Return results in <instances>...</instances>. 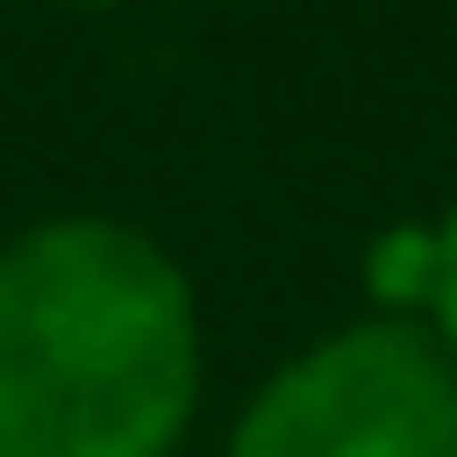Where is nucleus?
<instances>
[{
  "instance_id": "nucleus-5",
  "label": "nucleus",
  "mask_w": 457,
  "mask_h": 457,
  "mask_svg": "<svg viewBox=\"0 0 457 457\" xmlns=\"http://www.w3.org/2000/svg\"><path fill=\"white\" fill-rule=\"evenodd\" d=\"M90 10H99V0H90Z\"/></svg>"
},
{
  "instance_id": "nucleus-1",
  "label": "nucleus",
  "mask_w": 457,
  "mask_h": 457,
  "mask_svg": "<svg viewBox=\"0 0 457 457\" xmlns=\"http://www.w3.org/2000/svg\"><path fill=\"white\" fill-rule=\"evenodd\" d=\"M197 386V287L144 224L46 215L0 243V457H170Z\"/></svg>"
},
{
  "instance_id": "nucleus-2",
  "label": "nucleus",
  "mask_w": 457,
  "mask_h": 457,
  "mask_svg": "<svg viewBox=\"0 0 457 457\" xmlns=\"http://www.w3.org/2000/svg\"><path fill=\"white\" fill-rule=\"evenodd\" d=\"M224 457H457V359L421 323H350L243 403Z\"/></svg>"
},
{
  "instance_id": "nucleus-3",
  "label": "nucleus",
  "mask_w": 457,
  "mask_h": 457,
  "mask_svg": "<svg viewBox=\"0 0 457 457\" xmlns=\"http://www.w3.org/2000/svg\"><path fill=\"white\" fill-rule=\"evenodd\" d=\"M430 278H439V224H412V234H386L368 252V287L386 305H430Z\"/></svg>"
},
{
  "instance_id": "nucleus-4",
  "label": "nucleus",
  "mask_w": 457,
  "mask_h": 457,
  "mask_svg": "<svg viewBox=\"0 0 457 457\" xmlns=\"http://www.w3.org/2000/svg\"><path fill=\"white\" fill-rule=\"evenodd\" d=\"M430 332L457 359V206L439 215V278H430Z\"/></svg>"
}]
</instances>
